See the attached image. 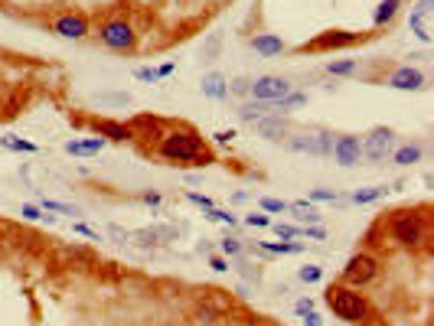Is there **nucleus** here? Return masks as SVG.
Listing matches in <instances>:
<instances>
[{"mask_svg": "<svg viewBox=\"0 0 434 326\" xmlns=\"http://www.w3.org/2000/svg\"><path fill=\"white\" fill-rule=\"evenodd\" d=\"M53 33L62 39H86L88 36V20L82 13H62L53 20Z\"/></svg>", "mask_w": 434, "mask_h": 326, "instance_id": "ddd939ff", "label": "nucleus"}, {"mask_svg": "<svg viewBox=\"0 0 434 326\" xmlns=\"http://www.w3.org/2000/svg\"><path fill=\"white\" fill-rule=\"evenodd\" d=\"M392 150H395V134L388 128H372L362 137V160L369 163H382L386 157H392Z\"/></svg>", "mask_w": 434, "mask_h": 326, "instance_id": "0eeeda50", "label": "nucleus"}, {"mask_svg": "<svg viewBox=\"0 0 434 326\" xmlns=\"http://www.w3.org/2000/svg\"><path fill=\"white\" fill-rule=\"evenodd\" d=\"M362 43V33H349V29H327L320 33L317 39L304 43L301 53H330V49H346V46H356Z\"/></svg>", "mask_w": 434, "mask_h": 326, "instance_id": "1a4fd4ad", "label": "nucleus"}, {"mask_svg": "<svg viewBox=\"0 0 434 326\" xmlns=\"http://www.w3.org/2000/svg\"><path fill=\"white\" fill-rule=\"evenodd\" d=\"M98 39H102V46H108L111 53H128V49H134V43H137V33H134V27L128 20H108V23H102V29H98Z\"/></svg>", "mask_w": 434, "mask_h": 326, "instance_id": "423d86ee", "label": "nucleus"}, {"mask_svg": "<svg viewBox=\"0 0 434 326\" xmlns=\"http://www.w3.org/2000/svg\"><path fill=\"white\" fill-rule=\"evenodd\" d=\"M408 27L421 43H431V0H418L412 17H408Z\"/></svg>", "mask_w": 434, "mask_h": 326, "instance_id": "4468645a", "label": "nucleus"}, {"mask_svg": "<svg viewBox=\"0 0 434 326\" xmlns=\"http://www.w3.org/2000/svg\"><path fill=\"white\" fill-rule=\"evenodd\" d=\"M206 219H209V222H222V225H229V229H232V225H238V219L229 212V209H216V205L206 212Z\"/></svg>", "mask_w": 434, "mask_h": 326, "instance_id": "473e14b6", "label": "nucleus"}, {"mask_svg": "<svg viewBox=\"0 0 434 326\" xmlns=\"http://www.w3.org/2000/svg\"><path fill=\"white\" fill-rule=\"evenodd\" d=\"M157 154L179 167H209L212 163V150L193 128L163 130V137L157 140Z\"/></svg>", "mask_w": 434, "mask_h": 326, "instance_id": "f257e3e1", "label": "nucleus"}, {"mask_svg": "<svg viewBox=\"0 0 434 326\" xmlns=\"http://www.w3.org/2000/svg\"><path fill=\"white\" fill-rule=\"evenodd\" d=\"M245 225H248V229H268V225H271V219H268L264 212H248L245 215Z\"/></svg>", "mask_w": 434, "mask_h": 326, "instance_id": "58836bf2", "label": "nucleus"}, {"mask_svg": "<svg viewBox=\"0 0 434 326\" xmlns=\"http://www.w3.org/2000/svg\"><path fill=\"white\" fill-rule=\"evenodd\" d=\"M330 154H333V160H337L343 170L359 167V160H362V140H359L356 134H343V137L333 140Z\"/></svg>", "mask_w": 434, "mask_h": 326, "instance_id": "9d476101", "label": "nucleus"}, {"mask_svg": "<svg viewBox=\"0 0 434 326\" xmlns=\"http://www.w3.org/2000/svg\"><path fill=\"white\" fill-rule=\"evenodd\" d=\"M0 144L7 150H17V154H36V144L33 140H23V137H17V134H7V137H0Z\"/></svg>", "mask_w": 434, "mask_h": 326, "instance_id": "cd10ccee", "label": "nucleus"}, {"mask_svg": "<svg viewBox=\"0 0 434 326\" xmlns=\"http://www.w3.org/2000/svg\"><path fill=\"white\" fill-rule=\"evenodd\" d=\"M95 134L104 140H114V144H121V140H134L131 128L121 121H108V118H102V121H95Z\"/></svg>", "mask_w": 434, "mask_h": 326, "instance_id": "f3484780", "label": "nucleus"}, {"mask_svg": "<svg viewBox=\"0 0 434 326\" xmlns=\"http://www.w3.org/2000/svg\"><path fill=\"white\" fill-rule=\"evenodd\" d=\"M297 278H301L304 284H320V280H323V268H320V264H304V268L297 271Z\"/></svg>", "mask_w": 434, "mask_h": 326, "instance_id": "7c9ffc66", "label": "nucleus"}, {"mask_svg": "<svg viewBox=\"0 0 434 326\" xmlns=\"http://www.w3.org/2000/svg\"><path fill=\"white\" fill-rule=\"evenodd\" d=\"M72 232L86 235V238H92V242H102V232H95V229H88V225H82V222H76V225H72Z\"/></svg>", "mask_w": 434, "mask_h": 326, "instance_id": "c03bdc74", "label": "nucleus"}, {"mask_svg": "<svg viewBox=\"0 0 434 326\" xmlns=\"http://www.w3.org/2000/svg\"><path fill=\"white\" fill-rule=\"evenodd\" d=\"M104 144L108 140L104 137H86V140H66L62 144V150H66L69 157H95V154H102Z\"/></svg>", "mask_w": 434, "mask_h": 326, "instance_id": "dca6fc26", "label": "nucleus"}, {"mask_svg": "<svg viewBox=\"0 0 434 326\" xmlns=\"http://www.w3.org/2000/svg\"><path fill=\"white\" fill-rule=\"evenodd\" d=\"M398 7H402V0H379L376 13H372V27H386V23H392Z\"/></svg>", "mask_w": 434, "mask_h": 326, "instance_id": "b1692460", "label": "nucleus"}, {"mask_svg": "<svg viewBox=\"0 0 434 326\" xmlns=\"http://www.w3.org/2000/svg\"><path fill=\"white\" fill-rule=\"evenodd\" d=\"M327 304L346 323H366V317H369L366 294H359L356 287H346V284H330L327 287Z\"/></svg>", "mask_w": 434, "mask_h": 326, "instance_id": "7ed1b4c3", "label": "nucleus"}, {"mask_svg": "<svg viewBox=\"0 0 434 326\" xmlns=\"http://www.w3.org/2000/svg\"><path fill=\"white\" fill-rule=\"evenodd\" d=\"M304 104H307V95L304 92H287L281 102H274L271 108H274V114H287V111H294V108H304Z\"/></svg>", "mask_w": 434, "mask_h": 326, "instance_id": "bb28decb", "label": "nucleus"}, {"mask_svg": "<svg viewBox=\"0 0 434 326\" xmlns=\"http://www.w3.org/2000/svg\"><path fill=\"white\" fill-rule=\"evenodd\" d=\"M301 235L304 238H313V242H323V238H327V232H323L320 225H304Z\"/></svg>", "mask_w": 434, "mask_h": 326, "instance_id": "37998d69", "label": "nucleus"}, {"mask_svg": "<svg viewBox=\"0 0 434 326\" xmlns=\"http://www.w3.org/2000/svg\"><path fill=\"white\" fill-rule=\"evenodd\" d=\"M258 252L262 254H301L304 245L301 242H262Z\"/></svg>", "mask_w": 434, "mask_h": 326, "instance_id": "393cba45", "label": "nucleus"}, {"mask_svg": "<svg viewBox=\"0 0 434 326\" xmlns=\"http://www.w3.org/2000/svg\"><path fill=\"white\" fill-rule=\"evenodd\" d=\"M199 92L212 98V102H226L229 98V79L222 72H206L199 79Z\"/></svg>", "mask_w": 434, "mask_h": 326, "instance_id": "2eb2a0df", "label": "nucleus"}, {"mask_svg": "<svg viewBox=\"0 0 434 326\" xmlns=\"http://www.w3.org/2000/svg\"><path fill=\"white\" fill-rule=\"evenodd\" d=\"M134 79L137 82H161V75H157V69H151V65H141V69H134Z\"/></svg>", "mask_w": 434, "mask_h": 326, "instance_id": "4c0bfd02", "label": "nucleus"}, {"mask_svg": "<svg viewBox=\"0 0 434 326\" xmlns=\"http://www.w3.org/2000/svg\"><path fill=\"white\" fill-rule=\"evenodd\" d=\"M209 268L212 271H229V261L222 258V254H212V258H209Z\"/></svg>", "mask_w": 434, "mask_h": 326, "instance_id": "09e8293b", "label": "nucleus"}, {"mask_svg": "<svg viewBox=\"0 0 434 326\" xmlns=\"http://www.w3.org/2000/svg\"><path fill=\"white\" fill-rule=\"evenodd\" d=\"M386 196H388V186H386V183H376V186H362V189H356V193L349 196V203L369 205V203H379V199H386Z\"/></svg>", "mask_w": 434, "mask_h": 326, "instance_id": "4be33fe9", "label": "nucleus"}, {"mask_svg": "<svg viewBox=\"0 0 434 326\" xmlns=\"http://www.w3.org/2000/svg\"><path fill=\"white\" fill-rule=\"evenodd\" d=\"M340 196H337V189H323V186H317V189H311L307 193V203H337Z\"/></svg>", "mask_w": 434, "mask_h": 326, "instance_id": "f704fd0d", "label": "nucleus"}, {"mask_svg": "<svg viewBox=\"0 0 434 326\" xmlns=\"http://www.w3.org/2000/svg\"><path fill=\"white\" fill-rule=\"evenodd\" d=\"M287 92H294V88L281 75H258V79H252V85H248V95H252L255 102H268V104L281 102Z\"/></svg>", "mask_w": 434, "mask_h": 326, "instance_id": "6e6552de", "label": "nucleus"}, {"mask_svg": "<svg viewBox=\"0 0 434 326\" xmlns=\"http://www.w3.org/2000/svg\"><path fill=\"white\" fill-rule=\"evenodd\" d=\"M294 154H311V157H330L333 150V134L330 130H297V134H287L284 140Z\"/></svg>", "mask_w": 434, "mask_h": 326, "instance_id": "20e7f679", "label": "nucleus"}, {"mask_svg": "<svg viewBox=\"0 0 434 326\" xmlns=\"http://www.w3.org/2000/svg\"><path fill=\"white\" fill-rule=\"evenodd\" d=\"M388 245L395 248H418L421 242H428V215L425 209H402L392 212V219L386 222Z\"/></svg>", "mask_w": 434, "mask_h": 326, "instance_id": "f03ea898", "label": "nucleus"}, {"mask_svg": "<svg viewBox=\"0 0 434 326\" xmlns=\"http://www.w3.org/2000/svg\"><path fill=\"white\" fill-rule=\"evenodd\" d=\"M128 128H131V134H137V130H144V134H151L154 140H161L163 137V121L161 118H147V114H137V118H134L131 124H128Z\"/></svg>", "mask_w": 434, "mask_h": 326, "instance_id": "412c9836", "label": "nucleus"}, {"mask_svg": "<svg viewBox=\"0 0 434 326\" xmlns=\"http://www.w3.org/2000/svg\"><path fill=\"white\" fill-rule=\"evenodd\" d=\"M219 252L226 254V258H236V254H242V238H236V235H226V238L219 242Z\"/></svg>", "mask_w": 434, "mask_h": 326, "instance_id": "2f4dec72", "label": "nucleus"}, {"mask_svg": "<svg viewBox=\"0 0 434 326\" xmlns=\"http://www.w3.org/2000/svg\"><path fill=\"white\" fill-rule=\"evenodd\" d=\"M124 245H134V248H141V252H151V248H157V245H161V238H157V232H154V229H128Z\"/></svg>", "mask_w": 434, "mask_h": 326, "instance_id": "aec40b11", "label": "nucleus"}, {"mask_svg": "<svg viewBox=\"0 0 434 326\" xmlns=\"http://www.w3.org/2000/svg\"><path fill=\"white\" fill-rule=\"evenodd\" d=\"M141 203H147V205H161V193H144V196H141Z\"/></svg>", "mask_w": 434, "mask_h": 326, "instance_id": "864d4df0", "label": "nucleus"}, {"mask_svg": "<svg viewBox=\"0 0 434 326\" xmlns=\"http://www.w3.org/2000/svg\"><path fill=\"white\" fill-rule=\"evenodd\" d=\"M287 212H294V219L297 222H304V225H317L323 219L320 215V209L313 203H307V199H297V203H287Z\"/></svg>", "mask_w": 434, "mask_h": 326, "instance_id": "6ab92c4d", "label": "nucleus"}, {"mask_svg": "<svg viewBox=\"0 0 434 326\" xmlns=\"http://www.w3.org/2000/svg\"><path fill=\"white\" fill-rule=\"evenodd\" d=\"M388 88H398V92H418V88H425V72L415 69V65H398L395 72L386 79Z\"/></svg>", "mask_w": 434, "mask_h": 326, "instance_id": "9b49d317", "label": "nucleus"}, {"mask_svg": "<svg viewBox=\"0 0 434 326\" xmlns=\"http://www.w3.org/2000/svg\"><path fill=\"white\" fill-rule=\"evenodd\" d=\"M216 49H219V33H216V36H212V39H209V43H206V49H203V56H206V59H212V56H216Z\"/></svg>", "mask_w": 434, "mask_h": 326, "instance_id": "8fccbe9b", "label": "nucleus"}, {"mask_svg": "<svg viewBox=\"0 0 434 326\" xmlns=\"http://www.w3.org/2000/svg\"><path fill=\"white\" fill-rule=\"evenodd\" d=\"M271 229H274V235H278V242H291V238H297V235H301V229H297V225L278 222V225H271Z\"/></svg>", "mask_w": 434, "mask_h": 326, "instance_id": "c9c22d12", "label": "nucleus"}, {"mask_svg": "<svg viewBox=\"0 0 434 326\" xmlns=\"http://www.w3.org/2000/svg\"><path fill=\"white\" fill-rule=\"evenodd\" d=\"M177 72V62H163L161 69H157V75H161V79H167V75H173Z\"/></svg>", "mask_w": 434, "mask_h": 326, "instance_id": "603ef678", "label": "nucleus"}, {"mask_svg": "<svg viewBox=\"0 0 434 326\" xmlns=\"http://www.w3.org/2000/svg\"><path fill=\"white\" fill-rule=\"evenodd\" d=\"M297 317H301L304 326H323V320L317 317V310H304V313H297Z\"/></svg>", "mask_w": 434, "mask_h": 326, "instance_id": "49530a36", "label": "nucleus"}, {"mask_svg": "<svg viewBox=\"0 0 434 326\" xmlns=\"http://www.w3.org/2000/svg\"><path fill=\"white\" fill-rule=\"evenodd\" d=\"M232 137H236V130H216V134H212V140H216V144H222V147H226V144H232Z\"/></svg>", "mask_w": 434, "mask_h": 326, "instance_id": "de8ad7c7", "label": "nucleus"}, {"mask_svg": "<svg viewBox=\"0 0 434 326\" xmlns=\"http://www.w3.org/2000/svg\"><path fill=\"white\" fill-rule=\"evenodd\" d=\"M262 212H287V203H284V199H271V196H268V199H262Z\"/></svg>", "mask_w": 434, "mask_h": 326, "instance_id": "ea45409f", "label": "nucleus"}, {"mask_svg": "<svg viewBox=\"0 0 434 326\" xmlns=\"http://www.w3.org/2000/svg\"><path fill=\"white\" fill-rule=\"evenodd\" d=\"M252 49H255L258 56L271 59V56H281L287 46H284V39H281V36H274V33H258V36L252 39Z\"/></svg>", "mask_w": 434, "mask_h": 326, "instance_id": "a211bd4d", "label": "nucleus"}, {"mask_svg": "<svg viewBox=\"0 0 434 326\" xmlns=\"http://www.w3.org/2000/svg\"><path fill=\"white\" fill-rule=\"evenodd\" d=\"M248 85H252V79H232L229 82V95H248Z\"/></svg>", "mask_w": 434, "mask_h": 326, "instance_id": "79ce46f5", "label": "nucleus"}, {"mask_svg": "<svg viewBox=\"0 0 434 326\" xmlns=\"http://www.w3.org/2000/svg\"><path fill=\"white\" fill-rule=\"evenodd\" d=\"M264 114H274V108L268 102H245L242 108H238V118L245 124H255L258 118H264Z\"/></svg>", "mask_w": 434, "mask_h": 326, "instance_id": "5701e85b", "label": "nucleus"}, {"mask_svg": "<svg viewBox=\"0 0 434 326\" xmlns=\"http://www.w3.org/2000/svg\"><path fill=\"white\" fill-rule=\"evenodd\" d=\"M39 209H43V212H56V215H79V209H76V205H69V203H56V199H46V196L39 199Z\"/></svg>", "mask_w": 434, "mask_h": 326, "instance_id": "c85d7f7f", "label": "nucleus"}, {"mask_svg": "<svg viewBox=\"0 0 434 326\" xmlns=\"http://www.w3.org/2000/svg\"><path fill=\"white\" fill-rule=\"evenodd\" d=\"M255 134L262 140H271V144H278V140H287V134H291V124H287V118H281V114H264V118H258L255 124Z\"/></svg>", "mask_w": 434, "mask_h": 326, "instance_id": "f8f14e48", "label": "nucleus"}, {"mask_svg": "<svg viewBox=\"0 0 434 326\" xmlns=\"http://www.w3.org/2000/svg\"><path fill=\"white\" fill-rule=\"evenodd\" d=\"M242 278L245 280H262V268H258V264H242Z\"/></svg>", "mask_w": 434, "mask_h": 326, "instance_id": "a18cd8bd", "label": "nucleus"}, {"mask_svg": "<svg viewBox=\"0 0 434 326\" xmlns=\"http://www.w3.org/2000/svg\"><path fill=\"white\" fill-rule=\"evenodd\" d=\"M187 199H189L193 205H199L203 212H209V209H212V199H209V196H203V193H196V189H189Z\"/></svg>", "mask_w": 434, "mask_h": 326, "instance_id": "a19ab883", "label": "nucleus"}, {"mask_svg": "<svg viewBox=\"0 0 434 326\" xmlns=\"http://www.w3.org/2000/svg\"><path fill=\"white\" fill-rule=\"evenodd\" d=\"M421 154H425V150L418 147V144H408V147H395V150H392V160H395L398 167H412V163H418V160H421Z\"/></svg>", "mask_w": 434, "mask_h": 326, "instance_id": "a878e982", "label": "nucleus"}, {"mask_svg": "<svg viewBox=\"0 0 434 326\" xmlns=\"http://www.w3.org/2000/svg\"><path fill=\"white\" fill-rule=\"evenodd\" d=\"M98 102L102 104H131V95L128 92H104V95H98Z\"/></svg>", "mask_w": 434, "mask_h": 326, "instance_id": "e433bc0d", "label": "nucleus"}, {"mask_svg": "<svg viewBox=\"0 0 434 326\" xmlns=\"http://www.w3.org/2000/svg\"><path fill=\"white\" fill-rule=\"evenodd\" d=\"M340 278L346 287H366V284H372V280L379 278V261L372 258V254H353V258L343 264Z\"/></svg>", "mask_w": 434, "mask_h": 326, "instance_id": "39448f33", "label": "nucleus"}, {"mask_svg": "<svg viewBox=\"0 0 434 326\" xmlns=\"http://www.w3.org/2000/svg\"><path fill=\"white\" fill-rule=\"evenodd\" d=\"M356 69H359L356 59H340V62H330V65H327V72H330V75H353Z\"/></svg>", "mask_w": 434, "mask_h": 326, "instance_id": "72a5a7b5", "label": "nucleus"}, {"mask_svg": "<svg viewBox=\"0 0 434 326\" xmlns=\"http://www.w3.org/2000/svg\"><path fill=\"white\" fill-rule=\"evenodd\" d=\"M20 215H23V219H29V222H46V225L56 222V215H43V209H39V205H33V203L20 205Z\"/></svg>", "mask_w": 434, "mask_h": 326, "instance_id": "c756f323", "label": "nucleus"}, {"mask_svg": "<svg viewBox=\"0 0 434 326\" xmlns=\"http://www.w3.org/2000/svg\"><path fill=\"white\" fill-rule=\"evenodd\" d=\"M313 307H317V304H313L311 297H301L297 304H294V310H297V313H304V310H313Z\"/></svg>", "mask_w": 434, "mask_h": 326, "instance_id": "3c124183", "label": "nucleus"}]
</instances>
